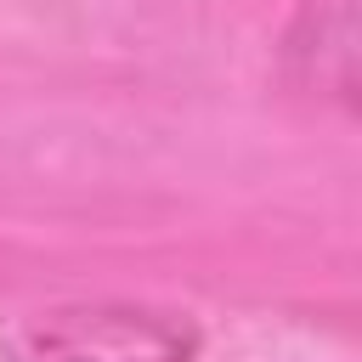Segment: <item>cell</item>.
I'll return each instance as SVG.
<instances>
[{"label":"cell","instance_id":"6da1fadb","mask_svg":"<svg viewBox=\"0 0 362 362\" xmlns=\"http://www.w3.org/2000/svg\"><path fill=\"white\" fill-rule=\"evenodd\" d=\"M187 311L141 300H62L0 322V362H192Z\"/></svg>","mask_w":362,"mask_h":362}]
</instances>
